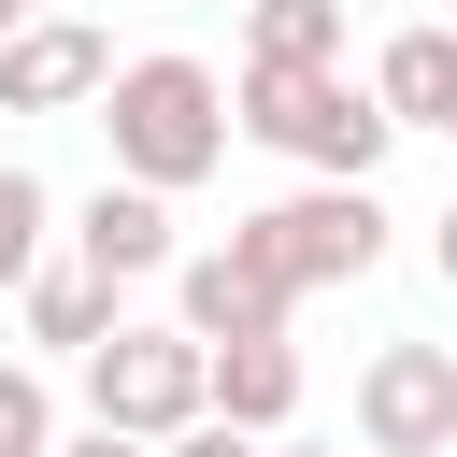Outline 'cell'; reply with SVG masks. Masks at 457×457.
I'll return each mask as SVG.
<instances>
[{
    "label": "cell",
    "mask_w": 457,
    "mask_h": 457,
    "mask_svg": "<svg viewBox=\"0 0 457 457\" xmlns=\"http://www.w3.org/2000/svg\"><path fill=\"white\" fill-rule=\"evenodd\" d=\"M100 129H114V186L143 200H186L200 171H228V86L200 57H129L100 86Z\"/></svg>",
    "instance_id": "cell-1"
},
{
    "label": "cell",
    "mask_w": 457,
    "mask_h": 457,
    "mask_svg": "<svg viewBox=\"0 0 457 457\" xmlns=\"http://www.w3.org/2000/svg\"><path fill=\"white\" fill-rule=\"evenodd\" d=\"M214 414V357L186 328H114L86 357V428H129V443H186Z\"/></svg>",
    "instance_id": "cell-2"
},
{
    "label": "cell",
    "mask_w": 457,
    "mask_h": 457,
    "mask_svg": "<svg viewBox=\"0 0 457 457\" xmlns=\"http://www.w3.org/2000/svg\"><path fill=\"white\" fill-rule=\"evenodd\" d=\"M228 243H243V257H257L286 300H300V286H357V271L386 257V200H371V186H300V200L243 214Z\"/></svg>",
    "instance_id": "cell-3"
},
{
    "label": "cell",
    "mask_w": 457,
    "mask_h": 457,
    "mask_svg": "<svg viewBox=\"0 0 457 457\" xmlns=\"http://www.w3.org/2000/svg\"><path fill=\"white\" fill-rule=\"evenodd\" d=\"M357 443L371 457H457V343H371Z\"/></svg>",
    "instance_id": "cell-4"
},
{
    "label": "cell",
    "mask_w": 457,
    "mask_h": 457,
    "mask_svg": "<svg viewBox=\"0 0 457 457\" xmlns=\"http://www.w3.org/2000/svg\"><path fill=\"white\" fill-rule=\"evenodd\" d=\"M171 300H186L171 328H186L200 357H228V343H286V314H300V300H286V286H271L243 243H200V257L171 271Z\"/></svg>",
    "instance_id": "cell-5"
},
{
    "label": "cell",
    "mask_w": 457,
    "mask_h": 457,
    "mask_svg": "<svg viewBox=\"0 0 457 457\" xmlns=\"http://www.w3.org/2000/svg\"><path fill=\"white\" fill-rule=\"evenodd\" d=\"M71 271H100V286H157V271H186V243H171V200H143V186H86L71 200Z\"/></svg>",
    "instance_id": "cell-6"
},
{
    "label": "cell",
    "mask_w": 457,
    "mask_h": 457,
    "mask_svg": "<svg viewBox=\"0 0 457 457\" xmlns=\"http://www.w3.org/2000/svg\"><path fill=\"white\" fill-rule=\"evenodd\" d=\"M129 57L86 29V14H43V29H14L0 43V114H71V100H100Z\"/></svg>",
    "instance_id": "cell-7"
},
{
    "label": "cell",
    "mask_w": 457,
    "mask_h": 457,
    "mask_svg": "<svg viewBox=\"0 0 457 457\" xmlns=\"http://www.w3.org/2000/svg\"><path fill=\"white\" fill-rule=\"evenodd\" d=\"M371 100H386V129H457V29H400L371 57Z\"/></svg>",
    "instance_id": "cell-8"
},
{
    "label": "cell",
    "mask_w": 457,
    "mask_h": 457,
    "mask_svg": "<svg viewBox=\"0 0 457 457\" xmlns=\"http://www.w3.org/2000/svg\"><path fill=\"white\" fill-rule=\"evenodd\" d=\"M14 314H29V343H57V357H100V343L129 328V314H114V286H100V271H71V257H43Z\"/></svg>",
    "instance_id": "cell-9"
},
{
    "label": "cell",
    "mask_w": 457,
    "mask_h": 457,
    "mask_svg": "<svg viewBox=\"0 0 457 457\" xmlns=\"http://www.w3.org/2000/svg\"><path fill=\"white\" fill-rule=\"evenodd\" d=\"M286 414H300V343H228V357H214V428L271 443Z\"/></svg>",
    "instance_id": "cell-10"
},
{
    "label": "cell",
    "mask_w": 457,
    "mask_h": 457,
    "mask_svg": "<svg viewBox=\"0 0 457 457\" xmlns=\"http://www.w3.org/2000/svg\"><path fill=\"white\" fill-rule=\"evenodd\" d=\"M386 143H400V129H386V100H371V86H328V114L300 129V171H314V186H371V171H386Z\"/></svg>",
    "instance_id": "cell-11"
},
{
    "label": "cell",
    "mask_w": 457,
    "mask_h": 457,
    "mask_svg": "<svg viewBox=\"0 0 457 457\" xmlns=\"http://www.w3.org/2000/svg\"><path fill=\"white\" fill-rule=\"evenodd\" d=\"M243 71H343V0H243Z\"/></svg>",
    "instance_id": "cell-12"
},
{
    "label": "cell",
    "mask_w": 457,
    "mask_h": 457,
    "mask_svg": "<svg viewBox=\"0 0 457 457\" xmlns=\"http://www.w3.org/2000/svg\"><path fill=\"white\" fill-rule=\"evenodd\" d=\"M328 86H343V71H243V86H228V129H243V143H286V157H300V129L328 114Z\"/></svg>",
    "instance_id": "cell-13"
},
{
    "label": "cell",
    "mask_w": 457,
    "mask_h": 457,
    "mask_svg": "<svg viewBox=\"0 0 457 457\" xmlns=\"http://www.w3.org/2000/svg\"><path fill=\"white\" fill-rule=\"evenodd\" d=\"M43 243H57V186H43L29 157H0V286H14V300H29Z\"/></svg>",
    "instance_id": "cell-14"
},
{
    "label": "cell",
    "mask_w": 457,
    "mask_h": 457,
    "mask_svg": "<svg viewBox=\"0 0 457 457\" xmlns=\"http://www.w3.org/2000/svg\"><path fill=\"white\" fill-rule=\"evenodd\" d=\"M0 457H57V400L29 357H0Z\"/></svg>",
    "instance_id": "cell-15"
},
{
    "label": "cell",
    "mask_w": 457,
    "mask_h": 457,
    "mask_svg": "<svg viewBox=\"0 0 457 457\" xmlns=\"http://www.w3.org/2000/svg\"><path fill=\"white\" fill-rule=\"evenodd\" d=\"M157 457H271V443H243V428H214V414H200V428H186V443H157Z\"/></svg>",
    "instance_id": "cell-16"
},
{
    "label": "cell",
    "mask_w": 457,
    "mask_h": 457,
    "mask_svg": "<svg viewBox=\"0 0 457 457\" xmlns=\"http://www.w3.org/2000/svg\"><path fill=\"white\" fill-rule=\"evenodd\" d=\"M57 457H157V443H129V428H71Z\"/></svg>",
    "instance_id": "cell-17"
},
{
    "label": "cell",
    "mask_w": 457,
    "mask_h": 457,
    "mask_svg": "<svg viewBox=\"0 0 457 457\" xmlns=\"http://www.w3.org/2000/svg\"><path fill=\"white\" fill-rule=\"evenodd\" d=\"M428 271H443V286H457V200H443V214H428Z\"/></svg>",
    "instance_id": "cell-18"
},
{
    "label": "cell",
    "mask_w": 457,
    "mask_h": 457,
    "mask_svg": "<svg viewBox=\"0 0 457 457\" xmlns=\"http://www.w3.org/2000/svg\"><path fill=\"white\" fill-rule=\"evenodd\" d=\"M14 29H43V0H0V43H14Z\"/></svg>",
    "instance_id": "cell-19"
},
{
    "label": "cell",
    "mask_w": 457,
    "mask_h": 457,
    "mask_svg": "<svg viewBox=\"0 0 457 457\" xmlns=\"http://www.w3.org/2000/svg\"><path fill=\"white\" fill-rule=\"evenodd\" d=\"M271 457H328V443H271Z\"/></svg>",
    "instance_id": "cell-20"
},
{
    "label": "cell",
    "mask_w": 457,
    "mask_h": 457,
    "mask_svg": "<svg viewBox=\"0 0 457 457\" xmlns=\"http://www.w3.org/2000/svg\"><path fill=\"white\" fill-rule=\"evenodd\" d=\"M186 14H214V0H186ZM228 14H243V0H228Z\"/></svg>",
    "instance_id": "cell-21"
},
{
    "label": "cell",
    "mask_w": 457,
    "mask_h": 457,
    "mask_svg": "<svg viewBox=\"0 0 457 457\" xmlns=\"http://www.w3.org/2000/svg\"><path fill=\"white\" fill-rule=\"evenodd\" d=\"M443 143H457V129H443Z\"/></svg>",
    "instance_id": "cell-22"
}]
</instances>
